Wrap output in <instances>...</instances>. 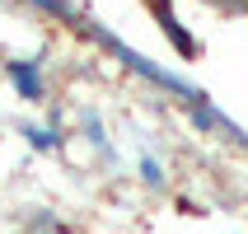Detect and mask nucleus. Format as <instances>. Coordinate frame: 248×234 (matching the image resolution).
Masks as SVG:
<instances>
[{
    "mask_svg": "<svg viewBox=\"0 0 248 234\" xmlns=\"http://www.w3.org/2000/svg\"><path fill=\"white\" fill-rule=\"evenodd\" d=\"M38 5H42V10H52V14H66V19H70V14H75V10H70V5H66V0H38Z\"/></svg>",
    "mask_w": 248,
    "mask_h": 234,
    "instance_id": "obj_2",
    "label": "nucleus"
},
{
    "mask_svg": "<svg viewBox=\"0 0 248 234\" xmlns=\"http://www.w3.org/2000/svg\"><path fill=\"white\" fill-rule=\"evenodd\" d=\"M10 75L19 80V89H24V98H38V94H42V80H38V75H33V70L24 66V61H14V66H10Z\"/></svg>",
    "mask_w": 248,
    "mask_h": 234,
    "instance_id": "obj_1",
    "label": "nucleus"
},
{
    "mask_svg": "<svg viewBox=\"0 0 248 234\" xmlns=\"http://www.w3.org/2000/svg\"><path fill=\"white\" fill-rule=\"evenodd\" d=\"M234 5H248V0H234Z\"/></svg>",
    "mask_w": 248,
    "mask_h": 234,
    "instance_id": "obj_3",
    "label": "nucleus"
}]
</instances>
